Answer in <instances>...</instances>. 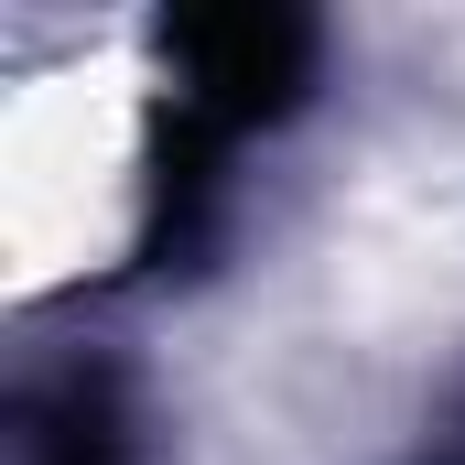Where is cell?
Listing matches in <instances>:
<instances>
[{"label":"cell","mask_w":465,"mask_h":465,"mask_svg":"<svg viewBox=\"0 0 465 465\" xmlns=\"http://www.w3.org/2000/svg\"><path fill=\"white\" fill-rule=\"evenodd\" d=\"M163 130H152V217H141V260H173L195 249L217 195H228V163L271 130V119L303 109L314 87V22L303 11H271V0H238V11H184L163 22Z\"/></svg>","instance_id":"cell-1"},{"label":"cell","mask_w":465,"mask_h":465,"mask_svg":"<svg viewBox=\"0 0 465 465\" xmlns=\"http://www.w3.org/2000/svg\"><path fill=\"white\" fill-rule=\"evenodd\" d=\"M22 465H141L130 455V411L98 368H65L22 401Z\"/></svg>","instance_id":"cell-2"},{"label":"cell","mask_w":465,"mask_h":465,"mask_svg":"<svg viewBox=\"0 0 465 465\" xmlns=\"http://www.w3.org/2000/svg\"><path fill=\"white\" fill-rule=\"evenodd\" d=\"M422 465H465V401L433 422V444H422Z\"/></svg>","instance_id":"cell-3"}]
</instances>
